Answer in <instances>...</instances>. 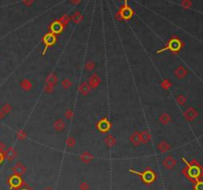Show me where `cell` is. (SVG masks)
I'll use <instances>...</instances> for the list:
<instances>
[{
	"label": "cell",
	"mask_w": 203,
	"mask_h": 190,
	"mask_svg": "<svg viewBox=\"0 0 203 190\" xmlns=\"http://www.w3.org/2000/svg\"><path fill=\"white\" fill-rule=\"evenodd\" d=\"M130 172H132V173H135V174H138L140 177L143 179V181L146 184L153 183L157 178L156 173L151 169H149V167L148 169H146V170L144 172H138V171H135L133 169H130Z\"/></svg>",
	"instance_id": "1"
},
{
	"label": "cell",
	"mask_w": 203,
	"mask_h": 190,
	"mask_svg": "<svg viewBox=\"0 0 203 190\" xmlns=\"http://www.w3.org/2000/svg\"><path fill=\"white\" fill-rule=\"evenodd\" d=\"M133 14H134V11L127 5V2H125L124 6H122L120 8V10L115 14V17L117 20H127L131 18Z\"/></svg>",
	"instance_id": "2"
},
{
	"label": "cell",
	"mask_w": 203,
	"mask_h": 190,
	"mask_svg": "<svg viewBox=\"0 0 203 190\" xmlns=\"http://www.w3.org/2000/svg\"><path fill=\"white\" fill-rule=\"evenodd\" d=\"M8 184L10 185V188L13 189L14 188L16 189H19L22 185H24V180L22 179L20 176H17V175H11L9 178H8Z\"/></svg>",
	"instance_id": "3"
},
{
	"label": "cell",
	"mask_w": 203,
	"mask_h": 190,
	"mask_svg": "<svg viewBox=\"0 0 203 190\" xmlns=\"http://www.w3.org/2000/svg\"><path fill=\"white\" fill-rule=\"evenodd\" d=\"M56 41H57V37H56L55 34H52V33L46 34V36L44 37V43H45L46 48H45V50H44V52H43V55H45V52H46V51H47L48 47L55 45Z\"/></svg>",
	"instance_id": "4"
},
{
	"label": "cell",
	"mask_w": 203,
	"mask_h": 190,
	"mask_svg": "<svg viewBox=\"0 0 203 190\" xmlns=\"http://www.w3.org/2000/svg\"><path fill=\"white\" fill-rule=\"evenodd\" d=\"M179 48V42L178 40H174V39H170V41L167 43L166 47H165L164 48H162V50H160L158 52V54H160V52H164L166 50H171V51H178Z\"/></svg>",
	"instance_id": "5"
},
{
	"label": "cell",
	"mask_w": 203,
	"mask_h": 190,
	"mask_svg": "<svg viewBox=\"0 0 203 190\" xmlns=\"http://www.w3.org/2000/svg\"><path fill=\"white\" fill-rule=\"evenodd\" d=\"M97 129L100 132L105 133V132H107L111 129V123H110L107 119H102V120L97 124Z\"/></svg>",
	"instance_id": "6"
},
{
	"label": "cell",
	"mask_w": 203,
	"mask_h": 190,
	"mask_svg": "<svg viewBox=\"0 0 203 190\" xmlns=\"http://www.w3.org/2000/svg\"><path fill=\"white\" fill-rule=\"evenodd\" d=\"M12 170H13V172H14V175L20 176V177H21V176L26 172V166L23 165V163L17 162L16 165L13 166Z\"/></svg>",
	"instance_id": "7"
},
{
	"label": "cell",
	"mask_w": 203,
	"mask_h": 190,
	"mask_svg": "<svg viewBox=\"0 0 203 190\" xmlns=\"http://www.w3.org/2000/svg\"><path fill=\"white\" fill-rule=\"evenodd\" d=\"M4 157H5L7 158V161H14L15 158H16V157H17V152H16V149H15L14 148H12V147L7 148V149L5 151V153H4Z\"/></svg>",
	"instance_id": "8"
},
{
	"label": "cell",
	"mask_w": 203,
	"mask_h": 190,
	"mask_svg": "<svg viewBox=\"0 0 203 190\" xmlns=\"http://www.w3.org/2000/svg\"><path fill=\"white\" fill-rule=\"evenodd\" d=\"M100 82H101V78L98 76V74L97 73H94L93 76H91L89 77V80H88L87 83L89 84L90 88H96L100 84Z\"/></svg>",
	"instance_id": "9"
},
{
	"label": "cell",
	"mask_w": 203,
	"mask_h": 190,
	"mask_svg": "<svg viewBox=\"0 0 203 190\" xmlns=\"http://www.w3.org/2000/svg\"><path fill=\"white\" fill-rule=\"evenodd\" d=\"M58 76H57V74L54 73V72H51L48 74V76L46 78V84H49L51 86H55L57 83H58Z\"/></svg>",
	"instance_id": "10"
},
{
	"label": "cell",
	"mask_w": 203,
	"mask_h": 190,
	"mask_svg": "<svg viewBox=\"0 0 203 190\" xmlns=\"http://www.w3.org/2000/svg\"><path fill=\"white\" fill-rule=\"evenodd\" d=\"M64 29V26L61 24V22L58 20V21H55L54 23H52V25L50 26V30L52 34H55V33H60Z\"/></svg>",
	"instance_id": "11"
},
{
	"label": "cell",
	"mask_w": 203,
	"mask_h": 190,
	"mask_svg": "<svg viewBox=\"0 0 203 190\" xmlns=\"http://www.w3.org/2000/svg\"><path fill=\"white\" fill-rule=\"evenodd\" d=\"M130 142L131 144L135 145V147H138L141 144V138H140V133L138 131H135L133 134L130 136Z\"/></svg>",
	"instance_id": "12"
},
{
	"label": "cell",
	"mask_w": 203,
	"mask_h": 190,
	"mask_svg": "<svg viewBox=\"0 0 203 190\" xmlns=\"http://www.w3.org/2000/svg\"><path fill=\"white\" fill-rule=\"evenodd\" d=\"M175 163H176L175 160L171 157H166L165 160L162 161V165H164L166 169H173V167L175 165Z\"/></svg>",
	"instance_id": "13"
},
{
	"label": "cell",
	"mask_w": 203,
	"mask_h": 190,
	"mask_svg": "<svg viewBox=\"0 0 203 190\" xmlns=\"http://www.w3.org/2000/svg\"><path fill=\"white\" fill-rule=\"evenodd\" d=\"M140 138H141V143L148 144V143H150V141H151L152 137H151V134H150L149 131L144 130L140 133Z\"/></svg>",
	"instance_id": "14"
},
{
	"label": "cell",
	"mask_w": 203,
	"mask_h": 190,
	"mask_svg": "<svg viewBox=\"0 0 203 190\" xmlns=\"http://www.w3.org/2000/svg\"><path fill=\"white\" fill-rule=\"evenodd\" d=\"M53 126H54V129L58 132H61L65 129V123L63 119H57Z\"/></svg>",
	"instance_id": "15"
},
{
	"label": "cell",
	"mask_w": 203,
	"mask_h": 190,
	"mask_svg": "<svg viewBox=\"0 0 203 190\" xmlns=\"http://www.w3.org/2000/svg\"><path fill=\"white\" fill-rule=\"evenodd\" d=\"M80 161L84 163H89L92 160H93V154L90 153L89 152H83L80 156H79Z\"/></svg>",
	"instance_id": "16"
},
{
	"label": "cell",
	"mask_w": 203,
	"mask_h": 190,
	"mask_svg": "<svg viewBox=\"0 0 203 190\" xmlns=\"http://www.w3.org/2000/svg\"><path fill=\"white\" fill-rule=\"evenodd\" d=\"M90 86H89V84H88L87 82H82L80 85H79V88H78V90H79V92L82 94V95H87L88 93L90 92Z\"/></svg>",
	"instance_id": "17"
},
{
	"label": "cell",
	"mask_w": 203,
	"mask_h": 190,
	"mask_svg": "<svg viewBox=\"0 0 203 190\" xmlns=\"http://www.w3.org/2000/svg\"><path fill=\"white\" fill-rule=\"evenodd\" d=\"M20 86L23 90L25 91H30L31 89H32V82H31L29 79H23L21 82H20Z\"/></svg>",
	"instance_id": "18"
},
{
	"label": "cell",
	"mask_w": 203,
	"mask_h": 190,
	"mask_svg": "<svg viewBox=\"0 0 203 190\" xmlns=\"http://www.w3.org/2000/svg\"><path fill=\"white\" fill-rule=\"evenodd\" d=\"M104 142H105V144H106L107 147L112 148V147H114V145H115V144H116V139H115V137H114V136L108 135L106 138H105Z\"/></svg>",
	"instance_id": "19"
},
{
	"label": "cell",
	"mask_w": 203,
	"mask_h": 190,
	"mask_svg": "<svg viewBox=\"0 0 203 190\" xmlns=\"http://www.w3.org/2000/svg\"><path fill=\"white\" fill-rule=\"evenodd\" d=\"M157 148H158V149L160 152H162V153H165V152H167L170 149V145L167 144L166 142H160L158 144V145H157Z\"/></svg>",
	"instance_id": "20"
},
{
	"label": "cell",
	"mask_w": 203,
	"mask_h": 190,
	"mask_svg": "<svg viewBox=\"0 0 203 190\" xmlns=\"http://www.w3.org/2000/svg\"><path fill=\"white\" fill-rule=\"evenodd\" d=\"M158 121H160V122L162 124V125H166V124H169L170 121V115H169V114H166V113L162 114L161 116L158 117Z\"/></svg>",
	"instance_id": "21"
},
{
	"label": "cell",
	"mask_w": 203,
	"mask_h": 190,
	"mask_svg": "<svg viewBox=\"0 0 203 190\" xmlns=\"http://www.w3.org/2000/svg\"><path fill=\"white\" fill-rule=\"evenodd\" d=\"M95 68V63L93 60H87L84 64V69L88 72H91Z\"/></svg>",
	"instance_id": "22"
},
{
	"label": "cell",
	"mask_w": 203,
	"mask_h": 190,
	"mask_svg": "<svg viewBox=\"0 0 203 190\" xmlns=\"http://www.w3.org/2000/svg\"><path fill=\"white\" fill-rule=\"evenodd\" d=\"M70 19H72L74 23H76V24H78V23H80V22L82 21V19H83V16L79 13L78 11L77 12H76L74 14L70 17Z\"/></svg>",
	"instance_id": "23"
},
{
	"label": "cell",
	"mask_w": 203,
	"mask_h": 190,
	"mask_svg": "<svg viewBox=\"0 0 203 190\" xmlns=\"http://www.w3.org/2000/svg\"><path fill=\"white\" fill-rule=\"evenodd\" d=\"M1 111L3 112V114L4 115H6V114H9L11 111H12V107H11V105L9 104V103H4L2 106H1Z\"/></svg>",
	"instance_id": "24"
},
{
	"label": "cell",
	"mask_w": 203,
	"mask_h": 190,
	"mask_svg": "<svg viewBox=\"0 0 203 190\" xmlns=\"http://www.w3.org/2000/svg\"><path fill=\"white\" fill-rule=\"evenodd\" d=\"M76 140H74V138L72 136L68 137L67 140H65V145H67L68 148H73L74 145H76Z\"/></svg>",
	"instance_id": "25"
},
{
	"label": "cell",
	"mask_w": 203,
	"mask_h": 190,
	"mask_svg": "<svg viewBox=\"0 0 203 190\" xmlns=\"http://www.w3.org/2000/svg\"><path fill=\"white\" fill-rule=\"evenodd\" d=\"M72 85V82L69 80L68 78H64L63 81H61V86H63L64 89H68Z\"/></svg>",
	"instance_id": "26"
},
{
	"label": "cell",
	"mask_w": 203,
	"mask_h": 190,
	"mask_svg": "<svg viewBox=\"0 0 203 190\" xmlns=\"http://www.w3.org/2000/svg\"><path fill=\"white\" fill-rule=\"evenodd\" d=\"M16 137L19 140H25L26 138H27V133H26L24 130H19L16 133Z\"/></svg>",
	"instance_id": "27"
},
{
	"label": "cell",
	"mask_w": 203,
	"mask_h": 190,
	"mask_svg": "<svg viewBox=\"0 0 203 190\" xmlns=\"http://www.w3.org/2000/svg\"><path fill=\"white\" fill-rule=\"evenodd\" d=\"M60 22H61V24L64 26V28L67 26L68 24V22L70 21V17H68V16H67V15H64V16H63L59 20Z\"/></svg>",
	"instance_id": "28"
},
{
	"label": "cell",
	"mask_w": 203,
	"mask_h": 190,
	"mask_svg": "<svg viewBox=\"0 0 203 190\" xmlns=\"http://www.w3.org/2000/svg\"><path fill=\"white\" fill-rule=\"evenodd\" d=\"M90 188V185L88 184V182L86 181H81L80 183H79V189L80 190H89Z\"/></svg>",
	"instance_id": "29"
},
{
	"label": "cell",
	"mask_w": 203,
	"mask_h": 190,
	"mask_svg": "<svg viewBox=\"0 0 203 190\" xmlns=\"http://www.w3.org/2000/svg\"><path fill=\"white\" fill-rule=\"evenodd\" d=\"M64 116L67 119H68V120H72V119L73 118V111L72 109H68L64 113Z\"/></svg>",
	"instance_id": "30"
},
{
	"label": "cell",
	"mask_w": 203,
	"mask_h": 190,
	"mask_svg": "<svg viewBox=\"0 0 203 190\" xmlns=\"http://www.w3.org/2000/svg\"><path fill=\"white\" fill-rule=\"evenodd\" d=\"M175 74L178 76V77H182L184 74H185V70L182 68H178V69L175 70Z\"/></svg>",
	"instance_id": "31"
},
{
	"label": "cell",
	"mask_w": 203,
	"mask_h": 190,
	"mask_svg": "<svg viewBox=\"0 0 203 190\" xmlns=\"http://www.w3.org/2000/svg\"><path fill=\"white\" fill-rule=\"evenodd\" d=\"M53 90H54V86H51L49 84H46L45 88H44V91H45L46 93H52Z\"/></svg>",
	"instance_id": "32"
},
{
	"label": "cell",
	"mask_w": 203,
	"mask_h": 190,
	"mask_svg": "<svg viewBox=\"0 0 203 190\" xmlns=\"http://www.w3.org/2000/svg\"><path fill=\"white\" fill-rule=\"evenodd\" d=\"M6 149H7V147H6L5 143L0 142V153H3V154H4V153H5Z\"/></svg>",
	"instance_id": "33"
},
{
	"label": "cell",
	"mask_w": 203,
	"mask_h": 190,
	"mask_svg": "<svg viewBox=\"0 0 203 190\" xmlns=\"http://www.w3.org/2000/svg\"><path fill=\"white\" fill-rule=\"evenodd\" d=\"M162 88H165V89H169L170 86V82L169 80H165L162 82Z\"/></svg>",
	"instance_id": "34"
},
{
	"label": "cell",
	"mask_w": 203,
	"mask_h": 190,
	"mask_svg": "<svg viewBox=\"0 0 203 190\" xmlns=\"http://www.w3.org/2000/svg\"><path fill=\"white\" fill-rule=\"evenodd\" d=\"M194 189H195V190H203V182H198V183H196Z\"/></svg>",
	"instance_id": "35"
},
{
	"label": "cell",
	"mask_w": 203,
	"mask_h": 190,
	"mask_svg": "<svg viewBox=\"0 0 203 190\" xmlns=\"http://www.w3.org/2000/svg\"><path fill=\"white\" fill-rule=\"evenodd\" d=\"M33 3H34L33 0H31V1H23V4H24V5H27V6L32 5Z\"/></svg>",
	"instance_id": "36"
},
{
	"label": "cell",
	"mask_w": 203,
	"mask_h": 190,
	"mask_svg": "<svg viewBox=\"0 0 203 190\" xmlns=\"http://www.w3.org/2000/svg\"><path fill=\"white\" fill-rule=\"evenodd\" d=\"M25 186H26V188H21V189H19V190H34L32 187H30V186H28L27 184H25ZM16 190H18V189H16Z\"/></svg>",
	"instance_id": "37"
},
{
	"label": "cell",
	"mask_w": 203,
	"mask_h": 190,
	"mask_svg": "<svg viewBox=\"0 0 203 190\" xmlns=\"http://www.w3.org/2000/svg\"><path fill=\"white\" fill-rule=\"evenodd\" d=\"M178 101L179 104H183V98H182V96H178Z\"/></svg>",
	"instance_id": "38"
},
{
	"label": "cell",
	"mask_w": 203,
	"mask_h": 190,
	"mask_svg": "<svg viewBox=\"0 0 203 190\" xmlns=\"http://www.w3.org/2000/svg\"><path fill=\"white\" fill-rule=\"evenodd\" d=\"M4 161V154L3 153H0V163Z\"/></svg>",
	"instance_id": "39"
},
{
	"label": "cell",
	"mask_w": 203,
	"mask_h": 190,
	"mask_svg": "<svg viewBox=\"0 0 203 190\" xmlns=\"http://www.w3.org/2000/svg\"><path fill=\"white\" fill-rule=\"evenodd\" d=\"M80 2H81V1H79V0H78V1H73V0H72V1H69L70 4H79Z\"/></svg>",
	"instance_id": "40"
},
{
	"label": "cell",
	"mask_w": 203,
	"mask_h": 190,
	"mask_svg": "<svg viewBox=\"0 0 203 190\" xmlns=\"http://www.w3.org/2000/svg\"><path fill=\"white\" fill-rule=\"evenodd\" d=\"M3 117H4V114H3V112L1 111V109H0V121L2 120Z\"/></svg>",
	"instance_id": "41"
},
{
	"label": "cell",
	"mask_w": 203,
	"mask_h": 190,
	"mask_svg": "<svg viewBox=\"0 0 203 190\" xmlns=\"http://www.w3.org/2000/svg\"><path fill=\"white\" fill-rule=\"evenodd\" d=\"M44 190H54V188L51 187V186H48V187H45V188H44Z\"/></svg>",
	"instance_id": "42"
}]
</instances>
